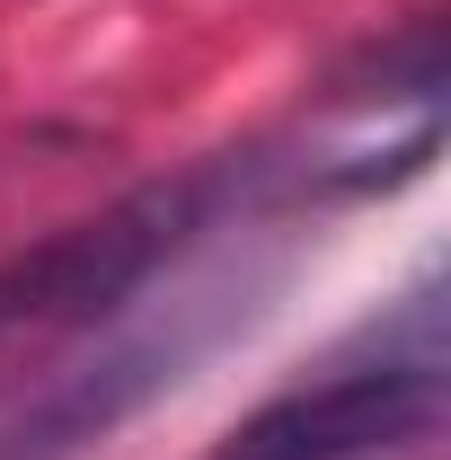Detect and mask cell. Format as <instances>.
<instances>
[{"label":"cell","mask_w":451,"mask_h":460,"mask_svg":"<svg viewBox=\"0 0 451 460\" xmlns=\"http://www.w3.org/2000/svg\"><path fill=\"white\" fill-rule=\"evenodd\" d=\"M443 416H451V372H443V337H434L266 399L204 460H398L425 452L443 434Z\"/></svg>","instance_id":"obj_3"},{"label":"cell","mask_w":451,"mask_h":460,"mask_svg":"<svg viewBox=\"0 0 451 460\" xmlns=\"http://www.w3.org/2000/svg\"><path fill=\"white\" fill-rule=\"evenodd\" d=\"M257 186H266V151H230V160H204V169L151 177V186L115 195L107 213H89V222L36 239L27 257H9L0 266V390L36 381L54 354H71L80 337L115 328Z\"/></svg>","instance_id":"obj_1"},{"label":"cell","mask_w":451,"mask_h":460,"mask_svg":"<svg viewBox=\"0 0 451 460\" xmlns=\"http://www.w3.org/2000/svg\"><path fill=\"white\" fill-rule=\"evenodd\" d=\"M230 310H248V292L230 301V284H213V292H195V301H169L142 328L115 319V337L98 354H71L54 372H36L18 399L0 407V460H71V452H89L98 434H115L133 407H151L204 345L222 337Z\"/></svg>","instance_id":"obj_2"}]
</instances>
